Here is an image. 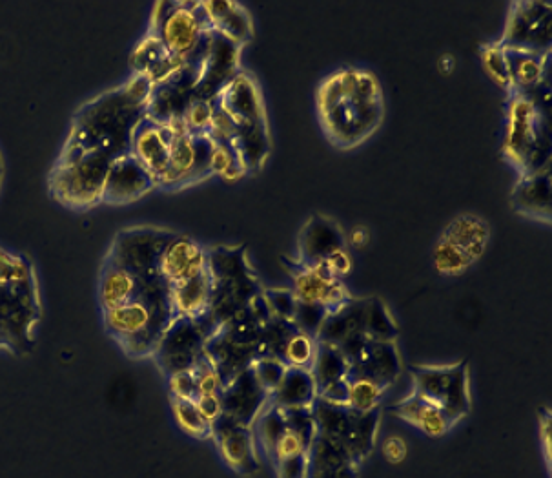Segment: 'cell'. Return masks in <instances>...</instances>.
<instances>
[{"instance_id":"1","label":"cell","mask_w":552,"mask_h":478,"mask_svg":"<svg viewBox=\"0 0 552 478\" xmlns=\"http://www.w3.org/2000/svg\"><path fill=\"white\" fill-rule=\"evenodd\" d=\"M319 119L332 143L358 146L383 121V94L376 75L363 70H339L317 92Z\"/></svg>"},{"instance_id":"2","label":"cell","mask_w":552,"mask_h":478,"mask_svg":"<svg viewBox=\"0 0 552 478\" xmlns=\"http://www.w3.org/2000/svg\"><path fill=\"white\" fill-rule=\"evenodd\" d=\"M146 115V108L132 103L123 88L86 104L75 117L68 145L82 152H104L112 159L128 156L132 134Z\"/></svg>"},{"instance_id":"3","label":"cell","mask_w":552,"mask_h":478,"mask_svg":"<svg viewBox=\"0 0 552 478\" xmlns=\"http://www.w3.org/2000/svg\"><path fill=\"white\" fill-rule=\"evenodd\" d=\"M503 156L522 176L551 167L549 106L531 95L511 94Z\"/></svg>"},{"instance_id":"4","label":"cell","mask_w":552,"mask_h":478,"mask_svg":"<svg viewBox=\"0 0 552 478\" xmlns=\"http://www.w3.org/2000/svg\"><path fill=\"white\" fill-rule=\"evenodd\" d=\"M112 161L104 152H82L66 146L50 179L53 198L75 210L101 203Z\"/></svg>"},{"instance_id":"5","label":"cell","mask_w":552,"mask_h":478,"mask_svg":"<svg viewBox=\"0 0 552 478\" xmlns=\"http://www.w3.org/2000/svg\"><path fill=\"white\" fill-rule=\"evenodd\" d=\"M212 24L201 2H157L152 17V35H157L170 55L184 63L197 52Z\"/></svg>"},{"instance_id":"6","label":"cell","mask_w":552,"mask_h":478,"mask_svg":"<svg viewBox=\"0 0 552 478\" xmlns=\"http://www.w3.org/2000/svg\"><path fill=\"white\" fill-rule=\"evenodd\" d=\"M414 393L440 406L456 424L471 411L469 367L465 362L449 367H414Z\"/></svg>"},{"instance_id":"7","label":"cell","mask_w":552,"mask_h":478,"mask_svg":"<svg viewBox=\"0 0 552 478\" xmlns=\"http://www.w3.org/2000/svg\"><path fill=\"white\" fill-rule=\"evenodd\" d=\"M174 236L175 232L170 230L150 229V227L123 230L113 241L106 263L132 272L141 280L161 276L159 260L166 243Z\"/></svg>"},{"instance_id":"8","label":"cell","mask_w":552,"mask_h":478,"mask_svg":"<svg viewBox=\"0 0 552 478\" xmlns=\"http://www.w3.org/2000/svg\"><path fill=\"white\" fill-rule=\"evenodd\" d=\"M503 50L551 53L552 4L545 0L514 2L501 41Z\"/></svg>"},{"instance_id":"9","label":"cell","mask_w":552,"mask_h":478,"mask_svg":"<svg viewBox=\"0 0 552 478\" xmlns=\"http://www.w3.org/2000/svg\"><path fill=\"white\" fill-rule=\"evenodd\" d=\"M206 336L192 318L177 316L155 347L159 367L168 376L192 371L205 349Z\"/></svg>"},{"instance_id":"10","label":"cell","mask_w":552,"mask_h":478,"mask_svg":"<svg viewBox=\"0 0 552 478\" xmlns=\"http://www.w3.org/2000/svg\"><path fill=\"white\" fill-rule=\"evenodd\" d=\"M241 46L226 39L225 35L210 32V50L201 68L199 83L195 86L194 99L214 101L239 73Z\"/></svg>"},{"instance_id":"11","label":"cell","mask_w":552,"mask_h":478,"mask_svg":"<svg viewBox=\"0 0 552 478\" xmlns=\"http://www.w3.org/2000/svg\"><path fill=\"white\" fill-rule=\"evenodd\" d=\"M212 437L217 440L221 457L234 471L241 475H254L259 469L256 437L250 427L223 415L212 426Z\"/></svg>"},{"instance_id":"12","label":"cell","mask_w":552,"mask_h":478,"mask_svg":"<svg viewBox=\"0 0 552 478\" xmlns=\"http://www.w3.org/2000/svg\"><path fill=\"white\" fill-rule=\"evenodd\" d=\"M155 187V177L132 154H128L113 159L104 183L103 201L110 205H126L143 198Z\"/></svg>"},{"instance_id":"13","label":"cell","mask_w":552,"mask_h":478,"mask_svg":"<svg viewBox=\"0 0 552 478\" xmlns=\"http://www.w3.org/2000/svg\"><path fill=\"white\" fill-rule=\"evenodd\" d=\"M297 247H299L297 263L301 267L312 269V267L323 265L328 256L334 254L336 250L345 249L347 238H345L343 229L339 227V223H336L334 219L314 214L301 229Z\"/></svg>"},{"instance_id":"14","label":"cell","mask_w":552,"mask_h":478,"mask_svg":"<svg viewBox=\"0 0 552 478\" xmlns=\"http://www.w3.org/2000/svg\"><path fill=\"white\" fill-rule=\"evenodd\" d=\"M172 141L174 136L168 132V128L148 119L146 115L133 130L130 154L155 177L157 187L170 167Z\"/></svg>"},{"instance_id":"15","label":"cell","mask_w":552,"mask_h":478,"mask_svg":"<svg viewBox=\"0 0 552 478\" xmlns=\"http://www.w3.org/2000/svg\"><path fill=\"white\" fill-rule=\"evenodd\" d=\"M219 396L225 415L248 427L256 422L257 416L263 413L270 400L261 389V385L257 384L256 376L250 367H246L232 380H228Z\"/></svg>"},{"instance_id":"16","label":"cell","mask_w":552,"mask_h":478,"mask_svg":"<svg viewBox=\"0 0 552 478\" xmlns=\"http://www.w3.org/2000/svg\"><path fill=\"white\" fill-rule=\"evenodd\" d=\"M206 271V249L195 239L175 234L166 243L159 260V274L170 287L194 280Z\"/></svg>"},{"instance_id":"17","label":"cell","mask_w":552,"mask_h":478,"mask_svg":"<svg viewBox=\"0 0 552 478\" xmlns=\"http://www.w3.org/2000/svg\"><path fill=\"white\" fill-rule=\"evenodd\" d=\"M290 274L294 280L292 292L296 294L297 302L317 303L327 307L328 311H334L350 298L341 280L334 278L325 265L308 269L296 263L290 269Z\"/></svg>"},{"instance_id":"18","label":"cell","mask_w":552,"mask_h":478,"mask_svg":"<svg viewBox=\"0 0 552 478\" xmlns=\"http://www.w3.org/2000/svg\"><path fill=\"white\" fill-rule=\"evenodd\" d=\"M511 207L525 218L551 223L552 176L551 167L532 172L518 179L511 192Z\"/></svg>"},{"instance_id":"19","label":"cell","mask_w":552,"mask_h":478,"mask_svg":"<svg viewBox=\"0 0 552 478\" xmlns=\"http://www.w3.org/2000/svg\"><path fill=\"white\" fill-rule=\"evenodd\" d=\"M217 103L225 108L226 114L230 115L237 125L266 121L263 95L256 81L248 73H237L236 79L217 97Z\"/></svg>"},{"instance_id":"20","label":"cell","mask_w":552,"mask_h":478,"mask_svg":"<svg viewBox=\"0 0 552 478\" xmlns=\"http://www.w3.org/2000/svg\"><path fill=\"white\" fill-rule=\"evenodd\" d=\"M440 238L461 250L472 263H476L489 247L491 227L478 214L467 212L452 219L441 232Z\"/></svg>"},{"instance_id":"21","label":"cell","mask_w":552,"mask_h":478,"mask_svg":"<svg viewBox=\"0 0 552 478\" xmlns=\"http://www.w3.org/2000/svg\"><path fill=\"white\" fill-rule=\"evenodd\" d=\"M511 72V94H534L549 81L551 53L505 50Z\"/></svg>"},{"instance_id":"22","label":"cell","mask_w":552,"mask_h":478,"mask_svg":"<svg viewBox=\"0 0 552 478\" xmlns=\"http://www.w3.org/2000/svg\"><path fill=\"white\" fill-rule=\"evenodd\" d=\"M368 300H352L341 303L334 311L328 312L327 320L317 334V342L338 347L350 334H365Z\"/></svg>"},{"instance_id":"23","label":"cell","mask_w":552,"mask_h":478,"mask_svg":"<svg viewBox=\"0 0 552 478\" xmlns=\"http://www.w3.org/2000/svg\"><path fill=\"white\" fill-rule=\"evenodd\" d=\"M143 280L132 272L124 271L110 263H104L101 283H99V302L103 311H112L133 302L141 296Z\"/></svg>"},{"instance_id":"24","label":"cell","mask_w":552,"mask_h":478,"mask_svg":"<svg viewBox=\"0 0 552 478\" xmlns=\"http://www.w3.org/2000/svg\"><path fill=\"white\" fill-rule=\"evenodd\" d=\"M212 289H214V281L208 271L203 272L194 280L172 285L170 287V302H172L175 318L183 316V318L195 320V318L203 316L210 307Z\"/></svg>"},{"instance_id":"25","label":"cell","mask_w":552,"mask_h":478,"mask_svg":"<svg viewBox=\"0 0 552 478\" xmlns=\"http://www.w3.org/2000/svg\"><path fill=\"white\" fill-rule=\"evenodd\" d=\"M352 373L378 378L383 384L392 385L401 373V360L394 342L368 343L367 351L361 354L354 364H350Z\"/></svg>"},{"instance_id":"26","label":"cell","mask_w":552,"mask_h":478,"mask_svg":"<svg viewBox=\"0 0 552 478\" xmlns=\"http://www.w3.org/2000/svg\"><path fill=\"white\" fill-rule=\"evenodd\" d=\"M317 398V385L310 369L288 367L283 382L279 384L276 393L270 396V404L283 411L290 409H305L312 407Z\"/></svg>"},{"instance_id":"27","label":"cell","mask_w":552,"mask_h":478,"mask_svg":"<svg viewBox=\"0 0 552 478\" xmlns=\"http://www.w3.org/2000/svg\"><path fill=\"white\" fill-rule=\"evenodd\" d=\"M237 156L241 159L246 174H256L270 154V134L266 121L259 123H245L237 125L236 137H234Z\"/></svg>"},{"instance_id":"28","label":"cell","mask_w":552,"mask_h":478,"mask_svg":"<svg viewBox=\"0 0 552 478\" xmlns=\"http://www.w3.org/2000/svg\"><path fill=\"white\" fill-rule=\"evenodd\" d=\"M206 267L215 283L246 280L254 276L246 260L245 245L206 249Z\"/></svg>"},{"instance_id":"29","label":"cell","mask_w":552,"mask_h":478,"mask_svg":"<svg viewBox=\"0 0 552 478\" xmlns=\"http://www.w3.org/2000/svg\"><path fill=\"white\" fill-rule=\"evenodd\" d=\"M308 477L328 475L347 466H356L348 457L347 449L341 446L339 440L317 435L308 449Z\"/></svg>"},{"instance_id":"30","label":"cell","mask_w":552,"mask_h":478,"mask_svg":"<svg viewBox=\"0 0 552 478\" xmlns=\"http://www.w3.org/2000/svg\"><path fill=\"white\" fill-rule=\"evenodd\" d=\"M379 409L370 413H354L350 422L347 435L341 440V446L347 449L348 457L352 458L354 464L367 458L376 442V431H378Z\"/></svg>"},{"instance_id":"31","label":"cell","mask_w":552,"mask_h":478,"mask_svg":"<svg viewBox=\"0 0 552 478\" xmlns=\"http://www.w3.org/2000/svg\"><path fill=\"white\" fill-rule=\"evenodd\" d=\"M347 382L348 407L358 413H370L379 409V404L390 387L378 378L352 371H348Z\"/></svg>"},{"instance_id":"32","label":"cell","mask_w":552,"mask_h":478,"mask_svg":"<svg viewBox=\"0 0 552 478\" xmlns=\"http://www.w3.org/2000/svg\"><path fill=\"white\" fill-rule=\"evenodd\" d=\"M348 369H350V364L338 347L317 342L316 356H314V362L310 367V373L316 380L317 391L325 385L347 378Z\"/></svg>"},{"instance_id":"33","label":"cell","mask_w":552,"mask_h":478,"mask_svg":"<svg viewBox=\"0 0 552 478\" xmlns=\"http://www.w3.org/2000/svg\"><path fill=\"white\" fill-rule=\"evenodd\" d=\"M254 424H256L259 444L265 449L266 455L272 457V451H274V447L279 442V438L287 433L288 427L285 411L279 409V407L272 406L268 402V406L263 409L261 415L257 416Z\"/></svg>"},{"instance_id":"34","label":"cell","mask_w":552,"mask_h":478,"mask_svg":"<svg viewBox=\"0 0 552 478\" xmlns=\"http://www.w3.org/2000/svg\"><path fill=\"white\" fill-rule=\"evenodd\" d=\"M365 334L374 342H394L398 336V327L392 320L389 309L378 298L368 300Z\"/></svg>"},{"instance_id":"35","label":"cell","mask_w":552,"mask_h":478,"mask_svg":"<svg viewBox=\"0 0 552 478\" xmlns=\"http://www.w3.org/2000/svg\"><path fill=\"white\" fill-rule=\"evenodd\" d=\"M317 340L301 333L294 331L292 336L288 338L287 345L281 353V362L287 367H296V369H310L314 356H316Z\"/></svg>"},{"instance_id":"36","label":"cell","mask_w":552,"mask_h":478,"mask_svg":"<svg viewBox=\"0 0 552 478\" xmlns=\"http://www.w3.org/2000/svg\"><path fill=\"white\" fill-rule=\"evenodd\" d=\"M210 172L212 176L223 177L225 181H237L246 176L245 167L237 156L234 143H214Z\"/></svg>"},{"instance_id":"37","label":"cell","mask_w":552,"mask_h":478,"mask_svg":"<svg viewBox=\"0 0 552 478\" xmlns=\"http://www.w3.org/2000/svg\"><path fill=\"white\" fill-rule=\"evenodd\" d=\"M214 30L225 35L226 39L236 42L237 46H241V48L245 46L246 42L252 41V35H254L252 19L239 2H237L236 8L215 26Z\"/></svg>"},{"instance_id":"38","label":"cell","mask_w":552,"mask_h":478,"mask_svg":"<svg viewBox=\"0 0 552 478\" xmlns=\"http://www.w3.org/2000/svg\"><path fill=\"white\" fill-rule=\"evenodd\" d=\"M432 261L436 271L443 276H461L463 272L471 269L472 263L461 250L452 247L445 239H438L434 252H432Z\"/></svg>"},{"instance_id":"39","label":"cell","mask_w":552,"mask_h":478,"mask_svg":"<svg viewBox=\"0 0 552 478\" xmlns=\"http://www.w3.org/2000/svg\"><path fill=\"white\" fill-rule=\"evenodd\" d=\"M172 411H174L177 426L181 427L186 435L195 438L212 437V427L201 418L194 402L172 398Z\"/></svg>"},{"instance_id":"40","label":"cell","mask_w":552,"mask_h":478,"mask_svg":"<svg viewBox=\"0 0 552 478\" xmlns=\"http://www.w3.org/2000/svg\"><path fill=\"white\" fill-rule=\"evenodd\" d=\"M170 53L164 48L163 42L157 35H148L146 39L139 42V46L132 52L130 57V66L135 73H148L155 64L161 63L164 57H168Z\"/></svg>"},{"instance_id":"41","label":"cell","mask_w":552,"mask_h":478,"mask_svg":"<svg viewBox=\"0 0 552 478\" xmlns=\"http://www.w3.org/2000/svg\"><path fill=\"white\" fill-rule=\"evenodd\" d=\"M481 64L494 83L503 90L511 92V72H509L507 55L498 42L481 48Z\"/></svg>"},{"instance_id":"42","label":"cell","mask_w":552,"mask_h":478,"mask_svg":"<svg viewBox=\"0 0 552 478\" xmlns=\"http://www.w3.org/2000/svg\"><path fill=\"white\" fill-rule=\"evenodd\" d=\"M252 373L256 376L257 384L265 391L268 398L276 393L277 387L283 382L287 365L277 358H256L250 365Z\"/></svg>"},{"instance_id":"43","label":"cell","mask_w":552,"mask_h":478,"mask_svg":"<svg viewBox=\"0 0 552 478\" xmlns=\"http://www.w3.org/2000/svg\"><path fill=\"white\" fill-rule=\"evenodd\" d=\"M214 119V101L194 99L184 110V121L190 136H208Z\"/></svg>"},{"instance_id":"44","label":"cell","mask_w":552,"mask_h":478,"mask_svg":"<svg viewBox=\"0 0 552 478\" xmlns=\"http://www.w3.org/2000/svg\"><path fill=\"white\" fill-rule=\"evenodd\" d=\"M327 307L317 305V303H301L297 302L296 314H294V327L301 333L308 334L312 338H317V334L321 331L323 323L328 316Z\"/></svg>"},{"instance_id":"45","label":"cell","mask_w":552,"mask_h":478,"mask_svg":"<svg viewBox=\"0 0 552 478\" xmlns=\"http://www.w3.org/2000/svg\"><path fill=\"white\" fill-rule=\"evenodd\" d=\"M268 309L272 312V318L292 322L297 309L296 294L288 289H268L263 291Z\"/></svg>"},{"instance_id":"46","label":"cell","mask_w":552,"mask_h":478,"mask_svg":"<svg viewBox=\"0 0 552 478\" xmlns=\"http://www.w3.org/2000/svg\"><path fill=\"white\" fill-rule=\"evenodd\" d=\"M454 426V422L450 420V416L436 404L427 402L423 411H421L418 426L425 435L432 438H440L449 431L450 427Z\"/></svg>"},{"instance_id":"47","label":"cell","mask_w":552,"mask_h":478,"mask_svg":"<svg viewBox=\"0 0 552 478\" xmlns=\"http://www.w3.org/2000/svg\"><path fill=\"white\" fill-rule=\"evenodd\" d=\"M285 418H287L288 429L303 438L308 446H312L314 438L317 437L316 418L312 413V407L285 411Z\"/></svg>"},{"instance_id":"48","label":"cell","mask_w":552,"mask_h":478,"mask_svg":"<svg viewBox=\"0 0 552 478\" xmlns=\"http://www.w3.org/2000/svg\"><path fill=\"white\" fill-rule=\"evenodd\" d=\"M308 446L307 442L303 438L296 435L294 431L287 429V433L283 437L279 438L274 451H272V460L274 462H283V460H288V458L301 457V455H307Z\"/></svg>"},{"instance_id":"49","label":"cell","mask_w":552,"mask_h":478,"mask_svg":"<svg viewBox=\"0 0 552 478\" xmlns=\"http://www.w3.org/2000/svg\"><path fill=\"white\" fill-rule=\"evenodd\" d=\"M170 378V393L174 400H190L194 402L197 398V382H195L194 371H184Z\"/></svg>"},{"instance_id":"50","label":"cell","mask_w":552,"mask_h":478,"mask_svg":"<svg viewBox=\"0 0 552 478\" xmlns=\"http://www.w3.org/2000/svg\"><path fill=\"white\" fill-rule=\"evenodd\" d=\"M195 407L199 411L201 418L205 420L208 426H214L215 422L225 415L223 404H221V396H197L194 400Z\"/></svg>"},{"instance_id":"51","label":"cell","mask_w":552,"mask_h":478,"mask_svg":"<svg viewBox=\"0 0 552 478\" xmlns=\"http://www.w3.org/2000/svg\"><path fill=\"white\" fill-rule=\"evenodd\" d=\"M317 398L325 400L332 406L348 407V382L347 378L325 385L317 391Z\"/></svg>"},{"instance_id":"52","label":"cell","mask_w":552,"mask_h":478,"mask_svg":"<svg viewBox=\"0 0 552 478\" xmlns=\"http://www.w3.org/2000/svg\"><path fill=\"white\" fill-rule=\"evenodd\" d=\"M277 478H308V457L288 458L283 462H277Z\"/></svg>"},{"instance_id":"53","label":"cell","mask_w":552,"mask_h":478,"mask_svg":"<svg viewBox=\"0 0 552 478\" xmlns=\"http://www.w3.org/2000/svg\"><path fill=\"white\" fill-rule=\"evenodd\" d=\"M323 265H325L327 271L330 272L334 278H338V280L350 274V271H352V256H350V252H348V247L336 250L334 254H330Z\"/></svg>"},{"instance_id":"54","label":"cell","mask_w":552,"mask_h":478,"mask_svg":"<svg viewBox=\"0 0 552 478\" xmlns=\"http://www.w3.org/2000/svg\"><path fill=\"white\" fill-rule=\"evenodd\" d=\"M407 451H409L407 442L396 435H390L381 444V453L389 464H401L407 458Z\"/></svg>"},{"instance_id":"55","label":"cell","mask_w":552,"mask_h":478,"mask_svg":"<svg viewBox=\"0 0 552 478\" xmlns=\"http://www.w3.org/2000/svg\"><path fill=\"white\" fill-rule=\"evenodd\" d=\"M368 239H370V232L363 225L354 227L352 232H350V245L356 247V249H365L368 245Z\"/></svg>"},{"instance_id":"56","label":"cell","mask_w":552,"mask_h":478,"mask_svg":"<svg viewBox=\"0 0 552 478\" xmlns=\"http://www.w3.org/2000/svg\"><path fill=\"white\" fill-rule=\"evenodd\" d=\"M540 433H542L543 442H545V453L549 458V455H551V418H549V411L545 413V420L540 422Z\"/></svg>"},{"instance_id":"57","label":"cell","mask_w":552,"mask_h":478,"mask_svg":"<svg viewBox=\"0 0 552 478\" xmlns=\"http://www.w3.org/2000/svg\"><path fill=\"white\" fill-rule=\"evenodd\" d=\"M358 477V471H356V466H347V468L339 469V471H334V473H328V475H319V477H308V478H356Z\"/></svg>"},{"instance_id":"58","label":"cell","mask_w":552,"mask_h":478,"mask_svg":"<svg viewBox=\"0 0 552 478\" xmlns=\"http://www.w3.org/2000/svg\"><path fill=\"white\" fill-rule=\"evenodd\" d=\"M0 176H2V165H0Z\"/></svg>"}]
</instances>
